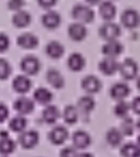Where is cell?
<instances>
[{
    "label": "cell",
    "mask_w": 140,
    "mask_h": 157,
    "mask_svg": "<svg viewBox=\"0 0 140 157\" xmlns=\"http://www.w3.org/2000/svg\"><path fill=\"white\" fill-rule=\"evenodd\" d=\"M72 16L75 21L82 24H89L94 20V11L84 5H76L72 10Z\"/></svg>",
    "instance_id": "1"
},
{
    "label": "cell",
    "mask_w": 140,
    "mask_h": 157,
    "mask_svg": "<svg viewBox=\"0 0 140 157\" xmlns=\"http://www.w3.org/2000/svg\"><path fill=\"white\" fill-rule=\"evenodd\" d=\"M121 76L126 81H131L137 76L139 72V66L137 61H135L133 58H125L120 63V69H119Z\"/></svg>",
    "instance_id": "2"
},
{
    "label": "cell",
    "mask_w": 140,
    "mask_h": 157,
    "mask_svg": "<svg viewBox=\"0 0 140 157\" xmlns=\"http://www.w3.org/2000/svg\"><path fill=\"white\" fill-rule=\"evenodd\" d=\"M20 70L27 75H35L41 70V61L37 56L27 55L20 60Z\"/></svg>",
    "instance_id": "3"
},
{
    "label": "cell",
    "mask_w": 140,
    "mask_h": 157,
    "mask_svg": "<svg viewBox=\"0 0 140 157\" xmlns=\"http://www.w3.org/2000/svg\"><path fill=\"white\" fill-rule=\"evenodd\" d=\"M40 141V135L37 130H25L18 136V143L25 150H31L35 147Z\"/></svg>",
    "instance_id": "4"
},
{
    "label": "cell",
    "mask_w": 140,
    "mask_h": 157,
    "mask_svg": "<svg viewBox=\"0 0 140 157\" xmlns=\"http://www.w3.org/2000/svg\"><path fill=\"white\" fill-rule=\"evenodd\" d=\"M121 35V28L118 24L112 22H106L99 28V36L105 41L117 40Z\"/></svg>",
    "instance_id": "5"
},
{
    "label": "cell",
    "mask_w": 140,
    "mask_h": 157,
    "mask_svg": "<svg viewBox=\"0 0 140 157\" xmlns=\"http://www.w3.org/2000/svg\"><path fill=\"white\" fill-rule=\"evenodd\" d=\"M81 88L84 92H86L88 95H94L101 90L102 88V82L96 75L93 74H89V75L84 76L81 80Z\"/></svg>",
    "instance_id": "6"
},
{
    "label": "cell",
    "mask_w": 140,
    "mask_h": 157,
    "mask_svg": "<svg viewBox=\"0 0 140 157\" xmlns=\"http://www.w3.org/2000/svg\"><path fill=\"white\" fill-rule=\"evenodd\" d=\"M48 139L54 145H61L69 139V131L63 125H57L48 132Z\"/></svg>",
    "instance_id": "7"
},
{
    "label": "cell",
    "mask_w": 140,
    "mask_h": 157,
    "mask_svg": "<svg viewBox=\"0 0 140 157\" xmlns=\"http://www.w3.org/2000/svg\"><path fill=\"white\" fill-rule=\"evenodd\" d=\"M31 86H32V82L29 78V75L25 73L18 74L12 82V88L14 90V92L20 95L27 94L31 90Z\"/></svg>",
    "instance_id": "8"
},
{
    "label": "cell",
    "mask_w": 140,
    "mask_h": 157,
    "mask_svg": "<svg viewBox=\"0 0 140 157\" xmlns=\"http://www.w3.org/2000/svg\"><path fill=\"white\" fill-rule=\"evenodd\" d=\"M14 110L18 114L22 115H28L34 111V100L28 97L22 96L17 98L13 103Z\"/></svg>",
    "instance_id": "9"
},
{
    "label": "cell",
    "mask_w": 140,
    "mask_h": 157,
    "mask_svg": "<svg viewBox=\"0 0 140 157\" xmlns=\"http://www.w3.org/2000/svg\"><path fill=\"white\" fill-rule=\"evenodd\" d=\"M121 23L125 28L134 29L140 25V15L136 10L126 9L121 15Z\"/></svg>",
    "instance_id": "10"
},
{
    "label": "cell",
    "mask_w": 140,
    "mask_h": 157,
    "mask_svg": "<svg viewBox=\"0 0 140 157\" xmlns=\"http://www.w3.org/2000/svg\"><path fill=\"white\" fill-rule=\"evenodd\" d=\"M131 94V87L126 82H117L110 87L109 95L112 99L119 101L124 100Z\"/></svg>",
    "instance_id": "11"
},
{
    "label": "cell",
    "mask_w": 140,
    "mask_h": 157,
    "mask_svg": "<svg viewBox=\"0 0 140 157\" xmlns=\"http://www.w3.org/2000/svg\"><path fill=\"white\" fill-rule=\"evenodd\" d=\"M67 33H69V37L71 38L73 41L80 42L86 39L87 35H88V30H87L84 24L76 22L69 26V28H67Z\"/></svg>",
    "instance_id": "12"
},
{
    "label": "cell",
    "mask_w": 140,
    "mask_h": 157,
    "mask_svg": "<svg viewBox=\"0 0 140 157\" xmlns=\"http://www.w3.org/2000/svg\"><path fill=\"white\" fill-rule=\"evenodd\" d=\"M72 142L73 145L77 150H86L89 147L92 142L91 136L84 130H76L72 136Z\"/></svg>",
    "instance_id": "13"
},
{
    "label": "cell",
    "mask_w": 140,
    "mask_h": 157,
    "mask_svg": "<svg viewBox=\"0 0 140 157\" xmlns=\"http://www.w3.org/2000/svg\"><path fill=\"white\" fill-rule=\"evenodd\" d=\"M99 69L105 75H113L120 69V63L116 58L112 57H104L99 63Z\"/></svg>",
    "instance_id": "14"
},
{
    "label": "cell",
    "mask_w": 140,
    "mask_h": 157,
    "mask_svg": "<svg viewBox=\"0 0 140 157\" xmlns=\"http://www.w3.org/2000/svg\"><path fill=\"white\" fill-rule=\"evenodd\" d=\"M102 53L105 57L117 58L123 53V45L118 40L106 41V43L102 46Z\"/></svg>",
    "instance_id": "15"
},
{
    "label": "cell",
    "mask_w": 140,
    "mask_h": 157,
    "mask_svg": "<svg viewBox=\"0 0 140 157\" xmlns=\"http://www.w3.org/2000/svg\"><path fill=\"white\" fill-rule=\"evenodd\" d=\"M46 81L52 87L56 88V90H61L65 85V80L63 75L60 73L59 70L55 69V68H52L46 72Z\"/></svg>",
    "instance_id": "16"
},
{
    "label": "cell",
    "mask_w": 140,
    "mask_h": 157,
    "mask_svg": "<svg viewBox=\"0 0 140 157\" xmlns=\"http://www.w3.org/2000/svg\"><path fill=\"white\" fill-rule=\"evenodd\" d=\"M61 116V112L56 105H47L42 111V120L44 123L48 125H54L58 122V120Z\"/></svg>",
    "instance_id": "17"
},
{
    "label": "cell",
    "mask_w": 140,
    "mask_h": 157,
    "mask_svg": "<svg viewBox=\"0 0 140 157\" xmlns=\"http://www.w3.org/2000/svg\"><path fill=\"white\" fill-rule=\"evenodd\" d=\"M0 141H1L0 142V153L2 156H7V155H10L14 152L16 143L14 140L10 138L7 131L2 130L0 132Z\"/></svg>",
    "instance_id": "18"
},
{
    "label": "cell",
    "mask_w": 140,
    "mask_h": 157,
    "mask_svg": "<svg viewBox=\"0 0 140 157\" xmlns=\"http://www.w3.org/2000/svg\"><path fill=\"white\" fill-rule=\"evenodd\" d=\"M17 44L20 48H24V50H32L39 45V39L37 36L31 33H22L17 38Z\"/></svg>",
    "instance_id": "19"
},
{
    "label": "cell",
    "mask_w": 140,
    "mask_h": 157,
    "mask_svg": "<svg viewBox=\"0 0 140 157\" xmlns=\"http://www.w3.org/2000/svg\"><path fill=\"white\" fill-rule=\"evenodd\" d=\"M42 24L47 29H56L61 24V16L56 11H48L42 16Z\"/></svg>",
    "instance_id": "20"
},
{
    "label": "cell",
    "mask_w": 140,
    "mask_h": 157,
    "mask_svg": "<svg viewBox=\"0 0 140 157\" xmlns=\"http://www.w3.org/2000/svg\"><path fill=\"white\" fill-rule=\"evenodd\" d=\"M67 67L73 72L81 71L86 67V58L80 53H72L67 58Z\"/></svg>",
    "instance_id": "21"
},
{
    "label": "cell",
    "mask_w": 140,
    "mask_h": 157,
    "mask_svg": "<svg viewBox=\"0 0 140 157\" xmlns=\"http://www.w3.org/2000/svg\"><path fill=\"white\" fill-rule=\"evenodd\" d=\"M54 99V94L46 87H39L33 93V100L42 105H47Z\"/></svg>",
    "instance_id": "22"
},
{
    "label": "cell",
    "mask_w": 140,
    "mask_h": 157,
    "mask_svg": "<svg viewBox=\"0 0 140 157\" xmlns=\"http://www.w3.org/2000/svg\"><path fill=\"white\" fill-rule=\"evenodd\" d=\"M45 53L49 58L59 59L64 55V46L59 41H50L45 48Z\"/></svg>",
    "instance_id": "23"
},
{
    "label": "cell",
    "mask_w": 140,
    "mask_h": 157,
    "mask_svg": "<svg viewBox=\"0 0 140 157\" xmlns=\"http://www.w3.org/2000/svg\"><path fill=\"white\" fill-rule=\"evenodd\" d=\"M76 107L78 108L80 113H84L86 115L90 114L95 108V100L92 98L91 95H84L81 96L77 101Z\"/></svg>",
    "instance_id": "24"
},
{
    "label": "cell",
    "mask_w": 140,
    "mask_h": 157,
    "mask_svg": "<svg viewBox=\"0 0 140 157\" xmlns=\"http://www.w3.org/2000/svg\"><path fill=\"white\" fill-rule=\"evenodd\" d=\"M79 110L76 105H69L64 108L62 113L63 121L66 123L67 125H74L77 123L78 118H79Z\"/></svg>",
    "instance_id": "25"
},
{
    "label": "cell",
    "mask_w": 140,
    "mask_h": 157,
    "mask_svg": "<svg viewBox=\"0 0 140 157\" xmlns=\"http://www.w3.org/2000/svg\"><path fill=\"white\" fill-rule=\"evenodd\" d=\"M99 14L102 18L105 20L106 22H111V20H113L117 14L116 6L111 1H104L99 6Z\"/></svg>",
    "instance_id": "26"
},
{
    "label": "cell",
    "mask_w": 140,
    "mask_h": 157,
    "mask_svg": "<svg viewBox=\"0 0 140 157\" xmlns=\"http://www.w3.org/2000/svg\"><path fill=\"white\" fill-rule=\"evenodd\" d=\"M27 125H28V121H27L26 116L18 114V115L11 118V121L9 122V128L14 132L20 133L26 130Z\"/></svg>",
    "instance_id": "27"
},
{
    "label": "cell",
    "mask_w": 140,
    "mask_h": 157,
    "mask_svg": "<svg viewBox=\"0 0 140 157\" xmlns=\"http://www.w3.org/2000/svg\"><path fill=\"white\" fill-rule=\"evenodd\" d=\"M123 137L124 135L122 133V131L120 130V128H110L106 133V141L112 147H117L119 146L123 141Z\"/></svg>",
    "instance_id": "28"
},
{
    "label": "cell",
    "mask_w": 140,
    "mask_h": 157,
    "mask_svg": "<svg viewBox=\"0 0 140 157\" xmlns=\"http://www.w3.org/2000/svg\"><path fill=\"white\" fill-rule=\"evenodd\" d=\"M12 23L17 28H25L31 23V15L27 11H17L12 17Z\"/></svg>",
    "instance_id": "29"
},
{
    "label": "cell",
    "mask_w": 140,
    "mask_h": 157,
    "mask_svg": "<svg viewBox=\"0 0 140 157\" xmlns=\"http://www.w3.org/2000/svg\"><path fill=\"white\" fill-rule=\"evenodd\" d=\"M120 153L122 157H140V146L134 142H127L121 146Z\"/></svg>",
    "instance_id": "30"
},
{
    "label": "cell",
    "mask_w": 140,
    "mask_h": 157,
    "mask_svg": "<svg viewBox=\"0 0 140 157\" xmlns=\"http://www.w3.org/2000/svg\"><path fill=\"white\" fill-rule=\"evenodd\" d=\"M137 128L136 123L131 116H126V117L122 118V123L120 125V130L125 137H131L135 132V129Z\"/></svg>",
    "instance_id": "31"
},
{
    "label": "cell",
    "mask_w": 140,
    "mask_h": 157,
    "mask_svg": "<svg viewBox=\"0 0 140 157\" xmlns=\"http://www.w3.org/2000/svg\"><path fill=\"white\" fill-rule=\"evenodd\" d=\"M131 110V103H128L125 100H119L113 108V113L117 117L124 118L126 116H128V113Z\"/></svg>",
    "instance_id": "32"
},
{
    "label": "cell",
    "mask_w": 140,
    "mask_h": 157,
    "mask_svg": "<svg viewBox=\"0 0 140 157\" xmlns=\"http://www.w3.org/2000/svg\"><path fill=\"white\" fill-rule=\"evenodd\" d=\"M12 73V67L8 60L5 58L0 59V78L1 81H5Z\"/></svg>",
    "instance_id": "33"
},
{
    "label": "cell",
    "mask_w": 140,
    "mask_h": 157,
    "mask_svg": "<svg viewBox=\"0 0 140 157\" xmlns=\"http://www.w3.org/2000/svg\"><path fill=\"white\" fill-rule=\"evenodd\" d=\"M78 151L75 146H65L60 151V157H77L78 156Z\"/></svg>",
    "instance_id": "34"
},
{
    "label": "cell",
    "mask_w": 140,
    "mask_h": 157,
    "mask_svg": "<svg viewBox=\"0 0 140 157\" xmlns=\"http://www.w3.org/2000/svg\"><path fill=\"white\" fill-rule=\"evenodd\" d=\"M25 6L24 0H10L8 2V8L12 11H20L22 8Z\"/></svg>",
    "instance_id": "35"
},
{
    "label": "cell",
    "mask_w": 140,
    "mask_h": 157,
    "mask_svg": "<svg viewBox=\"0 0 140 157\" xmlns=\"http://www.w3.org/2000/svg\"><path fill=\"white\" fill-rule=\"evenodd\" d=\"M10 46V39L5 33L0 35V52L5 53Z\"/></svg>",
    "instance_id": "36"
},
{
    "label": "cell",
    "mask_w": 140,
    "mask_h": 157,
    "mask_svg": "<svg viewBox=\"0 0 140 157\" xmlns=\"http://www.w3.org/2000/svg\"><path fill=\"white\" fill-rule=\"evenodd\" d=\"M131 111L140 116V96L135 97L133 99V101L131 102Z\"/></svg>",
    "instance_id": "37"
},
{
    "label": "cell",
    "mask_w": 140,
    "mask_h": 157,
    "mask_svg": "<svg viewBox=\"0 0 140 157\" xmlns=\"http://www.w3.org/2000/svg\"><path fill=\"white\" fill-rule=\"evenodd\" d=\"M9 116V109L5 103H0V122L3 123Z\"/></svg>",
    "instance_id": "38"
},
{
    "label": "cell",
    "mask_w": 140,
    "mask_h": 157,
    "mask_svg": "<svg viewBox=\"0 0 140 157\" xmlns=\"http://www.w3.org/2000/svg\"><path fill=\"white\" fill-rule=\"evenodd\" d=\"M38 2L44 9H49L56 5L57 0H38Z\"/></svg>",
    "instance_id": "39"
},
{
    "label": "cell",
    "mask_w": 140,
    "mask_h": 157,
    "mask_svg": "<svg viewBox=\"0 0 140 157\" xmlns=\"http://www.w3.org/2000/svg\"><path fill=\"white\" fill-rule=\"evenodd\" d=\"M77 157H94L93 156L91 153H89V152H81V153H79L78 154V156Z\"/></svg>",
    "instance_id": "40"
},
{
    "label": "cell",
    "mask_w": 140,
    "mask_h": 157,
    "mask_svg": "<svg viewBox=\"0 0 140 157\" xmlns=\"http://www.w3.org/2000/svg\"><path fill=\"white\" fill-rule=\"evenodd\" d=\"M86 1L89 3V5H92V6L97 5L99 2H101V0H86Z\"/></svg>",
    "instance_id": "41"
},
{
    "label": "cell",
    "mask_w": 140,
    "mask_h": 157,
    "mask_svg": "<svg viewBox=\"0 0 140 157\" xmlns=\"http://www.w3.org/2000/svg\"><path fill=\"white\" fill-rule=\"evenodd\" d=\"M136 86H137V88L140 90V75L138 76V78H137V81H136Z\"/></svg>",
    "instance_id": "42"
},
{
    "label": "cell",
    "mask_w": 140,
    "mask_h": 157,
    "mask_svg": "<svg viewBox=\"0 0 140 157\" xmlns=\"http://www.w3.org/2000/svg\"><path fill=\"white\" fill-rule=\"evenodd\" d=\"M136 126H137V129H138V130L140 131V118L138 120V122L136 123Z\"/></svg>",
    "instance_id": "43"
},
{
    "label": "cell",
    "mask_w": 140,
    "mask_h": 157,
    "mask_svg": "<svg viewBox=\"0 0 140 157\" xmlns=\"http://www.w3.org/2000/svg\"><path fill=\"white\" fill-rule=\"evenodd\" d=\"M136 143H137L138 145L140 146V133L138 135V137H137V142H136Z\"/></svg>",
    "instance_id": "44"
}]
</instances>
